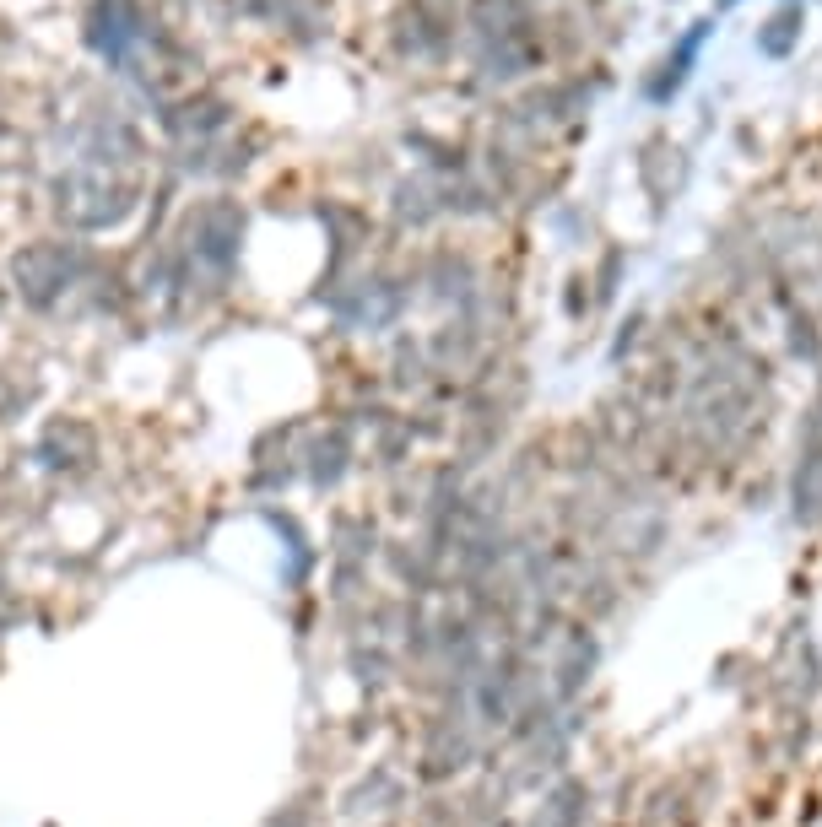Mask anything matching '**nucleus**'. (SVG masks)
<instances>
[{"label":"nucleus","instance_id":"f257e3e1","mask_svg":"<svg viewBox=\"0 0 822 827\" xmlns=\"http://www.w3.org/2000/svg\"><path fill=\"white\" fill-rule=\"evenodd\" d=\"M725 6H731V0H725Z\"/></svg>","mask_w":822,"mask_h":827}]
</instances>
